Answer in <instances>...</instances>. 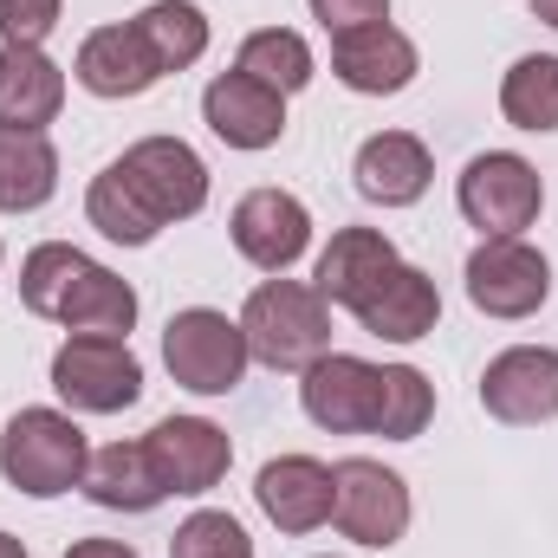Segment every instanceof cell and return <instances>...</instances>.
Returning a JSON list of instances; mask_svg holds the SVG:
<instances>
[{"mask_svg": "<svg viewBox=\"0 0 558 558\" xmlns=\"http://www.w3.org/2000/svg\"><path fill=\"white\" fill-rule=\"evenodd\" d=\"M20 299L33 318H59L65 331H98V338H131L137 325V292L131 279L98 267L92 254L46 241L20 260Z\"/></svg>", "mask_w": 558, "mask_h": 558, "instance_id": "1", "label": "cell"}, {"mask_svg": "<svg viewBox=\"0 0 558 558\" xmlns=\"http://www.w3.org/2000/svg\"><path fill=\"white\" fill-rule=\"evenodd\" d=\"M241 331H247V351L274 371H312L325 351H331V305L299 286V279H267L247 292L241 305Z\"/></svg>", "mask_w": 558, "mask_h": 558, "instance_id": "2", "label": "cell"}, {"mask_svg": "<svg viewBox=\"0 0 558 558\" xmlns=\"http://www.w3.org/2000/svg\"><path fill=\"white\" fill-rule=\"evenodd\" d=\"M85 428L59 410H20L0 435V474L33 494V500H52V494H72L85 481Z\"/></svg>", "mask_w": 558, "mask_h": 558, "instance_id": "3", "label": "cell"}, {"mask_svg": "<svg viewBox=\"0 0 558 558\" xmlns=\"http://www.w3.org/2000/svg\"><path fill=\"white\" fill-rule=\"evenodd\" d=\"M162 364H169V377H175L182 390H195V397H228V390H241L254 351H247L241 318H228V312H215V305H189V312H175L169 331H162Z\"/></svg>", "mask_w": 558, "mask_h": 558, "instance_id": "4", "label": "cell"}, {"mask_svg": "<svg viewBox=\"0 0 558 558\" xmlns=\"http://www.w3.org/2000/svg\"><path fill=\"white\" fill-rule=\"evenodd\" d=\"M52 390L78 410V416H118L143 397V364L131 338H98V331H72L52 357Z\"/></svg>", "mask_w": 558, "mask_h": 558, "instance_id": "5", "label": "cell"}, {"mask_svg": "<svg viewBox=\"0 0 558 558\" xmlns=\"http://www.w3.org/2000/svg\"><path fill=\"white\" fill-rule=\"evenodd\" d=\"M331 520H338L344 539H357L371 553L397 546L410 533V487H403V474H390L384 461H364V454L338 461L331 468Z\"/></svg>", "mask_w": 558, "mask_h": 558, "instance_id": "6", "label": "cell"}, {"mask_svg": "<svg viewBox=\"0 0 558 558\" xmlns=\"http://www.w3.org/2000/svg\"><path fill=\"white\" fill-rule=\"evenodd\" d=\"M454 202H461V215H468L481 234H520V228L539 221V208H546V182H539V169H533L526 156H513V149H487V156H474V162L461 169Z\"/></svg>", "mask_w": 558, "mask_h": 558, "instance_id": "7", "label": "cell"}, {"mask_svg": "<svg viewBox=\"0 0 558 558\" xmlns=\"http://www.w3.org/2000/svg\"><path fill=\"white\" fill-rule=\"evenodd\" d=\"M468 299L487 318H533L553 299V260L520 234H487L468 254Z\"/></svg>", "mask_w": 558, "mask_h": 558, "instance_id": "8", "label": "cell"}, {"mask_svg": "<svg viewBox=\"0 0 558 558\" xmlns=\"http://www.w3.org/2000/svg\"><path fill=\"white\" fill-rule=\"evenodd\" d=\"M124 182L143 195V208L169 228V221H189L208 208V162L189 149L182 137H143L118 156Z\"/></svg>", "mask_w": 558, "mask_h": 558, "instance_id": "9", "label": "cell"}, {"mask_svg": "<svg viewBox=\"0 0 558 558\" xmlns=\"http://www.w3.org/2000/svg\"><path fill=\"white\" fill-rule=\"evenodd\" d=\"M305 416L331 435H377V403H384V364H364L351 351H325L305 384H299Z\"/></svg>", "mask_w": 558, "mask_h": 558, "instance_id": "10", "label": "cell"}, {"mask_svg": "<svg viewBox=\"0 0 558 558\" xmlns=\"http://www.w3.org/2000/svg\"><path fill=\"white\" fill-rule=\"evenodd\" d=\"M481 410L494 422L533 428L558 416V351L553 344H513L481 371Z\"/></svg>", "mask_w": 558, "mask_h": 558, "instance_id": "11", "label": "cell"}, {"mask_svg": "<svg viewBox=\"0 0 558 558\" xmlns=\"http://www.w3.org/2000/svg\"><path fill=\"white\" fill-rule=\"evenodd\" d=\"M228 234H234L241 260H254L260 274H286V267L312 247V215H305V202L286 195V189H254V195L234 202Z\"/></svg>", "mask_w": 558, "mask_h": 558, "instance_id": "12", "label": "cell"}, {"mask_svg": "<svg viewBox=\"0 0 558 558\" xmlns=\"http://www.w3.org/2000/svg\"><path fill=\"white\" fill-rule=\"evenodd\" d=\"M331 72H338V85L357 92V98H397V92L416 78V39L397 33L390 20L331 33Z\"/></svg>", "mask_w": 558, "mask_h": 558, "instance_id": "13", "label": "cell"}, {"mask_svg": "<svg viewBox=\"0 0 558 558\" xmlns=\"http://www.w3.org/2000/svg\"><path fill=\"white\" fill-rule=\"evenodd\" d=\"M143 441H149V461H156L169 494H208V487H221V474L234 461L228 428H215L208 416H169L156 422Z\"/></svg>", "mask_w": 558, "mask_h": 558, "instance_id": "14", "label": "cell"}, {"mask_svg": "<svg viewBox=\"0 0 558 558\" xmlns=\"http://www.w3.org/2000/svg\"><path fill=\"white\" fill-rule=\"evenodd\" d=\"M202 118L228 149H274L279 131H286V98L254 85L247 72H221L202 92Z\"/></svg>", "mask_w": 558, "mask_h": 558, "instance_id": "15", "label": "cell"}, {"mask_svg": "<svg viewBox=\"0 0 558 558\" xmlns=\"http://www.w3.org/2000/svg\"><path fill=\"white\" fill-rule=\"evenodd\" d=\"M397 267H403V260H397L390 234H377V228H338L331 247L318 254L312 292H318L325 305H351V312H357V305L397 274Z\"/></svg>", "mask_w": 558, "mask_h": 558, "instance_id": "16", "label": "cell"}, {"mask_svg": "<svg viewBox=\"0 0 558 558\" xmlns=\"http://www.w3.org/2000/svg\"><path fill=\"white\" fill-rule=\"evenodd\" d=\"M254 500L279 533H318L331 520V468L312 461V454H279V461L260 468Z\"/></svg>", "mask_w": 558, "mask_h": 558, "instance_id": "17", "label": "cell"}, {"mask_svg": "<svg viewBox=\"0 0 558 558\" xmlns=\"http://www.w3.org/2000/svg\"><path fill=\"white\" fill-rule=\"evenodd\" d=\"M351 175H357V195H364V202H377V208H410V202H422L435 162H428L422 137H410V131H377V137L357 149Z\"/></svg>", "mask_w": 558, "mask_h": 558, "instance_id": "18", "label": "cell"}, {"mask_svg": "<svg viewBox=\"0 0 558 558\" xmlns=\"http://www.w3.org/2000/svg\"><path fill=\"white\" fill-rule=\"evenodd\" d=\"M65 105V72L39 46H0V124L46 131Z\"/></svg>", "mask_w": 558, "mask_h": 558, "instance_id": "19", "label": "cell"}, {"mask_svg": "<svg viewBox=\"0 0 558 558\" xmlns=\"http://www.w3.org/2000/svg\"><path fill=\"white\" fill-rule=\"evenodd\" d=\"M72 72H78V85L92 98H143L162 78L156 59H149V46L137 39V26H98V33H85Z\"/></svg>", "mask_w": 558, "mask_h": 558, "instance_id": "20", "label": "cell"}, {"mask_svg": "<svg viewBox=\"0 0 558 558\" xmlns=\"http://www.w3.org/2000/svg\"><path fill=\"white\" fill-rule=\"evenodd\" d=\"M78 487H85L92 507H111V513H149V507L169 500V487H162V474L149 461V441H111V448H98L85 461Z\"/></svg>", "mask_w": 558, "mask_h": 558, "instance_id": "21", "label": "cell"}, {"mask_svg": "<svg viewBox=\"0 0 558 558\" xmlns=\"http://www.w3.org/2000/svg\"><path fill=\"white\" fill-rule=\"evenodd\" d=\"M435 318H441V292H435V279L422 274V267H397V274L357 305V325H364L371 338H390V344L428 338Z\"/></svg>", "mask_w": 558, "mask_h": 558, "instance_id": "22", "label": "cell"}, {"mask_svg": "<svg viewBox=\"0 0 558 558\" xmlns=\"http://www.w3.org/2000/svg\"><path fill=\"white\" fill-rule=\"evenodd\" d=\"M59 189V149L46 131H7L0 124V215H33Z\"/></svg>", "mask_w": 558, "mask_h": 558, "instance_id": "23", "label": "cell"}, {"mask_svg": "<svg viewBox=\"0 0 558 558\" xmlns=\"http://www.w3.org/2000/svg\"><path fill=\"white\" fill-rule=\"evenodd\" d=\"M131 26H137V39L149 46L156 72H189L208 52V13L195 0H149Z\"/></svg>", "mask_w": 558, "mask_h": 558, "instance_id": "24", "label": "cell"}, {"mask_svg": "<svg viewBox=\"0 0 558 558\" xmlns=\"http://www.w3.org/2000/svg\"><path fill=\"white\" fill-rule=\"evenodd\" d=\"M85 215H92V228H98L105 241H118V247H149V241L162 234V221L143 208V195L124 182L118 162L92 175V189H85Z\"/></svg>", "mask_w": 558, "mask_h": 558, "instance_id": "25", "label": "cell"}, {"mask_svg": "<svg viewBox=\"0 0 558 558\" xmlns=\"http://www.w3.org/2000/svg\"><path fill=\"white\" fill-rule=\"evenodd\" d=\"M234 72H247L254 85H267V92H279V98H292V92H305V85H312V46H305L299 33H286V26L247 33V39H241Z\"/></svg>", "mask_w": 558, "mask_h": 558, "instance_id": "26", "label": "cell"}, {"mask_svg": "<svg viewBox=\"0 0 558 558\" xmlns=\"http://www.w3.org/2000/svg\"><path fill=\"white\" fill-rule=\"evenodd\" d=\"M500 111L513 131H558V52H526L500 78Z\"/></svg>", "mask_w": 558, "mask_h": 558, "instance_id": "27", "label": "cell"}, {"mask_svg": "<svg viewBox=\"0 0 558 558\" xmlns=\"http://www.w3.org/2000/svg\"><path fill=\"white\" fill-rule=\"evenodd\" d=\"M435 416V390L416 364H384V403H377V435L384 441H416Z\"/></svg>", "mask_w": 558, "mask_h": 558, "instance_id": "28", "label": "cell"}, {"mask_svg": "<svg viewBox=\"0 0 558 558\" xmlns=\"http://www.w3.org/2000/svg\"><path fill=\"white\" fill-rule=\"evenodd\" d=\"M169 558H254V539L241 533V520H234V513L202 507V513H189V520L175 526Z\"/></svg>", "mask_w": 558, "mask_h": 558, "instance_id": "29", "label": "cell"}, {"mask_svg": "<svg viewBox=\"0 0 558 558\" xmlns=\"http://www.w3.org/2000/svg\"><path fill=\"white\" fill-rule=\"evenodd\" d=\"M59 26V0H0V46H46Z\"/></svg>", "mask_w": 558, "mask_h": 558, "instance_id": "30", "label": "cell"}, {"mask_svg": "<svg viewBox=\"0 0 558 558\" xmlns=\"http://www.w3.org/2000/svg\"><path fill=\"white\" fill-rule=\"evenodd\" d=\"M305 7H312V20H318L325 33H351V26L390 20V0H305Z\"/></svg>", "mask_w": 558, "mask_h": 558, "instance_id": "31", "label": "cell"}, {"mask_svg": "<svg viewBox=\"0 0 558 558\" xmlns=\"http://www.w3.org/2000/svg\"><path fill=\"white\" fill-rule=\"evenodd\" d=\"M65 558H137V553H131L124 539H78Z\"/></svg>", "mask_w": 558, "mask_h": 558, "instance_id": "32", "label": "cell"}, {"mask_svg": "<svg viewBox=\"0 0 558 558\" xmlns=\"http://www.w3.org/2000/svg\"><path fill=\"white\" fill-rule=\"evenodd\" d=\"M0 558H26V546H20L13 533H0Z\"/></svg>", "mask_w": 558, "mask_h": 558, "instance_id": "33", "label": "cell"}, {"mask_svg": "<svg viewBox=\"0 0 558 558\" xmlns=\"http://www.w3.org/2000/svg\"><path fill=\"white\" fill-rule=\"evenodd\" d=\"M533 13H539L546 26H558V0H533Z\"/></svg>", "mask_w": 558, "mask_h": 558, "instance_id": "34", "label": "cell"}]
</instances>
